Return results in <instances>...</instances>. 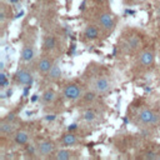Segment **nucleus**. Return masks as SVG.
<instances>
[{
  "mask_svg": "<svg viewBox=\"0 0 160 160\" xmlns=\"http://www.w3.org/2000/svg\"><path fill=\"white\" fill-rule=\"evenodd\" d=\"M19 128H20V119L18 111L14 110L11 112H8L0 121V136L2 139L10 138Z\"/></svg>",
  "mask_w": 160,
  "mask_h": 160,
  "instance_id": "9d476101",
  "label": "nucleus"
},
{
  "mask_svg": "<svg viewBox=\"0 0 160 160\" xmlns=\"http://www.w3.org/2000/svg\"><path fill=\"white\" fill-rule=\"evenodd\" d=\"M10 140L12 142L14 146L16 148H21L24 149L26 145H29L30 142H32V135H31V130L28 128H19L11 136Z\"/></svg>",
  "mask_w": 160,
  "mask_h": 160,
  "instance_id": "4468645a",
  "label": "nucleus"
},
{
  "mask_svg": "<svg viewBox=\"0 0 160 160\" xmlns=\"http://www.w3.org/2000/svg\"><path fill=\"white\" fill-rule=\"evenodd\" d=\"M139 158L146 159V160H155V159L160 158V154L158 151H155V150H145L144 152L139 154Z\"/></svg>",
  "mask_w": 160,
  "mask_h": 160,
  "instance_id": "5701e85b",
  "label": "nucleus"
},
{
  "mask_svg": "<svg viewBox=\"0 0 160 160\" xmlns=\"http://www.w3.org/2000/svg\"><path fill=\"white\" fill-rule=\"evenodd\" d=\"M38 32L34 28H29L22 34L21 51H20V62L22 65H34L38 59Z\"/></svg>",
  "mask_w": 160,
  "mask_h": 160,
  "instance_id": "f257e3e1",
  "label": "nucleus"
},
{
  "mask_svg": "<svg viewBox=\"0 0 160 160\" xmlns=\"http://www.w3.org/2000/svg\"><path fill=\"white\" fill-rule=\"evenodd\" d=\"M35 148L38 151L39 158L41 159H50L51 155L56 151V149L59 148V142L52 140V139H39L35 140Z\"/></svg>",
  "mask_w": 160,
  "mask_h": 160,
  "instance_id": "f8f14e48",
  "label": "nucleus"
},
{
  "mask_svg": "<svg viewBox=\"0 0 160 160\" xmlns=\"http://www.w3.org/2000/svg\"><path fill=\"white\" fill-rule=\"evenodd\" d=\"M159 49H160V45H159Z\"/></svg>",
  "mask_w": 160,
  "mask_h": 160,
  "instance_id": "bb28decb",
  "label": "nucleus"
},
{
  "mask_svg": "<svg viewBox=\"0 0 160 160\" xmlns=\"http://www.w3.org/2000/svg\"><path fill=\"white\" fill-rule=\"evenodd\" d=\"M155 12L158 19L160 20V0H155Z\"/></svg>",
  "mask_w": 160,
  "mask_h": 160,
  "instance_id": "393cba45",
  "label": "nucleus"
},
{
  "mask_svg": "<svg viewBox=\"0 0 160 160\" xmlns=\"http://www.w3.org/2000/svg\"><path fill=\"white\" fill-rule=\"evenodd\" d=\"M99 95L92 90V89H90V88H88L85 91H84V94L81 95V98L74 104L76 108H79V109H81V108H85V106H89V105H92V104H96V102H99Z\"/></svg>",
  "mask_w": 160,
  "mask_h": 160,
  "instance_id": "a211bd4d",
  "label": "nucleus"
},
{
  "mask_svg": "<svg viewBox=\"0 0 160 160\" xmlns=\"http://www.w3.org/2000/svg\"><path fill=\"white\" fill-rule=\"evenodd\" d=\"M82 38L88 41H98L100 39L105 38V35L102 34L101 29L94 21L89 20L82 29Z\"/></svg>",
  "mask_w": 160,
  "mask_h": 160,
  "instance_id": "2eb2a0df",
  "label": "nucleus"
},
{
  "mask_svg": "<svg viewBox=\"0 0 160 160\" xmlns=\"http://www.w3.org/2000/svg\"><path fill=\"white\" fill-rule=\"evenodd\" d=\"M88 89V85L86 82H80V81H69L66 82L62 89H61V96L65 101L70 102V104H75L80 98L81 95L84 94V91Z\"/></svg>",
  "mask_w": 160,
  "mask_h": 160,
  "instance_id": "6e6552de",
  "label": "nucleus"
},
{
  "mask_svg": "<svg viewBox=\"0 0 160 160\" xmlns=\"http://www.w3.org/2000/svg\"><path fill=\"white\" fill-rule=\"evenodd\" d=\"M24 156L26 159H39L36 148H35V142H30L29 145H26L24 148Z\"/></svg>",
  "mask_w": 160,
  "mask_h": 160,
  "instance_id": "4be33fe9",
  "label": "nucleus"
},
{
  "mask_svg": "<svg viewBox=\"0 0 160 160\" xmlns=\"http://www.w3.org/2000/svg\"><path fill=\"white\" fill-rule=\"evenodd\" d=\"M156 60V49L154 45H145L136 55L134 60L135 70H148L154 66Z\"/></svg>",
  "mask_w": 160,
  "mask_h": 160,
  "instance_id": "423d86ee",
  "label": "nucleus"
},
{
  "mask_svg": "<svg viewBox=\"0 0 160 160\" xmlns=\"http://www.w3.org/2000/svg\"><path fill=\"white\" fill-rule=\"evenodd\" d=\"M145 45V36L141 31L129 30L121 36L119 41V51L125 56H135Z\"/></svg>",
  "mask_w": 160,
  "mask_h": 160,
  "instance_id": "f03ea898",
  "label": "nucleus"
},
{
  "mask_svg": "<svg viewBox=\"0 0 160 160\" xmlns=\"http://www.w3.org/2000/svg\"><path fill=\"white\" fill-rule=\"evenodd\" d=\"M104 110L100 108L99 102L80 109V119L85 125L89 126L99 125L104 120Z\"/></svg>",
  "mask_w": 160,
  "mask_h": 160,
  "instance_id": "0eeeda50",
  "label": "nucleus"
},
{
  "mask_svg": "<svg viewBox=\"0 0 160 160\" xmlns=\"http://www.w3.org/2000/svg\"><path fill=\"white\" fill-rule=\"evenodd\" d=\"M60 45V38L54 31H46L42 35V42H41V51L51 52L58 55V49Z\"/></svg>",
  "mask_w": 160,
  "mask_h": 160,
  "instance_id": "ddd939ff",
  "label": "nucleus"
},
{
  "mask_svg": "<svg viewBox=\"0 0 160 160\" xmlns=\"http://www.w3.org/2000/svg\"><path fill=\"white\" fill-rule=\"evenodd\" d=\"M58 58H59V55H56V54L41 51L40 55L38 56V59L35 60L34 65H32L36 75H39L40 78L44 79L50 72V70H51V68H52V65H54V62Z\"/></svg>",
  "mask_w": 160,
  "mask_h": 160,
  "instance_id": "1a4fd4ad",
  "label": "nucleus"
},
{
  "mask_svg": "<svg viewBox=\"0 0 160 160\" xmlns=\"http://www.w3.org/2000/svg\"><path fill=\"white\" fill-rule=\"evenodd\" d=\"M90 20L94 21L101 29L105 36H109L116 28L118 18L108 6H99L94 10Z\"/></svg>",
  "mask_w": 160,
  "mask_h": 160,
  "instance_id": "7ed1b4c3",
  "label": "nucleus"
},
{
  "mask_svg": "<svg viewBox=\"0 0 160 160\" xmlns=\"http://www.w3.org/2000/svg\"><path fill=\"white\" fill-rule=\"evenodd\" d=\"M58 142H59V146H62V148H76L82 142V138L75 131H68L59 138Z\"/></svg>",
  "mask_w": 160,
  "mask_h": 160,
  "instance_id": "f3484780",
  "label": "nucleus"
},
{
  "mask_svg": "<svg viewBox=\"0 0 160 160\" xmlns=\"http://www.w3.org/2000/svg\"><path fill=\"white\" fill-rule=\"evenodd\" d=\"M6 84H8V76H6V72L2 68L1 69V75H0V86H1V89H4L6 86Z\"/></svg>",
  "mask_w": 160,
  "mask_h": 160,
  "instance_id": "b1692460",
  "label": "nucleus"
},
{
  "mask_svg": "<svg viewBox=\"0 0 160 160\" xmlns=\"http://www.w3.org/2000/svg\"><path fill=\"white\" fill-rule=\"evenodd\" d=\"M61 74H62V70H61V60L58 58V59L55 60V62H54V65H52L50 72H49L42 80H45V82H46L48 85H50L51 82H55V81L60 80Z\"/></svg>",
  "mask_w": 160,
  "mask_h": 160,
  "instance_id": "aec40b11",
  "label": "nucleus"
},
{
  "mask_svg": "<svg viewBox=\"0 0 160 160\" xmlns=\"http://www.w3.org/2000/svg\"><path fill=\"white\" fill-rule=\"evenodd\" d=\"M58 98H59L58 90H56L55 88L48 85V86L42 90V92H41V95H40L39 102H40V105H41L44 109H48V108L52 106V105L58 101Z\"/></svg>",
  "mask_w": 160,
  "mask_h": 160,
  "instance_id": "dca6fc26",
  "label": "nucleus"
},
{
  "mask_svg": "<svg viewBox=\"0 0 160 160\" xmlns=\"http://www.w3.org/2000/svg\"><path fill=\"white\" fill-rule=\"evenodd\" d=\"M35 74L36 72L31 65L19 64V68L16 69V71L12 75V82L18 86H21V88L30 86L34 81Z\"/></svg>",
  "mask_w": 160,
  "mask_h": 160,
  "instance_id": "9b49d317",
  "label": "nucleus"
},
{
  "mask_svg": "<svg viewBox=\"0 0 160 160\" xmlns=\"http://www.w3.org/2000/svg\"><path fill=\"white\" fill-rule=\"evenodd\" d=\"M10 21H11V9L9 5H6L2 1L0 6V25H1L2 31H5V28Z\"/></svg>",
  "mask_w": 160,
  "mask_h": 160,
  "instance_id": "412c9836",
  "label": "nucleus"
},
{
  "mask_svg": "<svg viewBox=\"0 0 160 160\" xmlns=\"http://www.w3.org/2000/svg\"><path fill=\"white\" fill-rule=\"evenodd\" d=\"M88 88L92 89L99 96H105L111 92L114 88V80L108 72H96L86 81Z\"/></svg>",
  "mask_w": 160,
  "mask_h": 160,
  "instance_id": "20e7f679",
  "label": "nucleus"
},
{
  "mask_svg": "<svg viewBox=\"0 0 160 160\" xmlns=\"http://www.w3.org/2000/svg\"><path fill=\"white\" fill-rule=\"evenodd\" d=\"M75 148H62V146H59L56 149V151L51 155L50 159H54V160H75L80 156V154L74 150Z\"/></svg>",
  "mask_w": 160,
  "mask_h": 160,
  "instance_id": "6ab92c4d",
  "label": "nucleus"
},
{
  "mask_svg": "<svg viewBox=\"0 0 160 160\" xmlns=\"http://www.w3.org/2000/svg\"><path fill=\"white\" fill-rule=\"evenodd\" d=\"M146 0H131V4H142Z\"/></svg>",
  "mask_w": 160,
  "mask_h": 160,
  "instance_id": "a878e982",
  "label": "nucleus"
},
{
  "mask_svg": "<svg viewBox=\"0 0 160 160\" xmlns=\"http://www.w3.org/2000/svg\"><path fill=\"white\" fill-rule=\"evenodd\" d=\"M138 126L144 129H154L160 125V112L152 108H141L134 118Z\"/></svg>",
  "mask_w": 160,
  "mask_h": 160,
  "instance_id": "39448f33",
  "label": "nucleus"
}]
</instances>
